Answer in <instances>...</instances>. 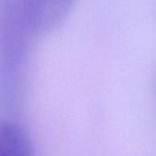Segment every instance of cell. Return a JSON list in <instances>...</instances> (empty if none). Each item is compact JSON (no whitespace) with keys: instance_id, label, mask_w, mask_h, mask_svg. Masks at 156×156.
I'll return each instance as SVG.
<instances>
[{"instance_id":"cell-1","label":"cell","mask_w":156,"mask_h":156,"mask_svg":"<svg viewBox=\"0 0 156 156\" xmlns=\"http://www.w3.org/2000/svg\"><path fill=\"white\" fill-rule=\"evenodd\" d=\"M32 34L27 0H0V102L8 110L20 103Z\"/></svg>"},{"instance_id":"cell-2","label":"cell","mask_w":156,"mask_h":156,"mask_svg":"<svg viewBox=\"0 0 156 156\" xmlns=\"http://www.w3.org/2000/svg\"><path fill=\"white\" fill-rule=\"evenodd\" d=\"M75 0H27V13L31 30L47 32L65 18Z\"/></svg>"},{"instance_id":"cell-3","label":"cell","mask_w":156,"mask_h":156,"mask_svg":"<svg viewBox=\"0 0 156 156\" xmlns=\"http://www.w3.org/2000/svg\"><path fill=\"white\" fill-rule=\"evenodd\" d=\"M32 144L18 124L0 121V156H32Z\"/></svg>"}]
</instances>
